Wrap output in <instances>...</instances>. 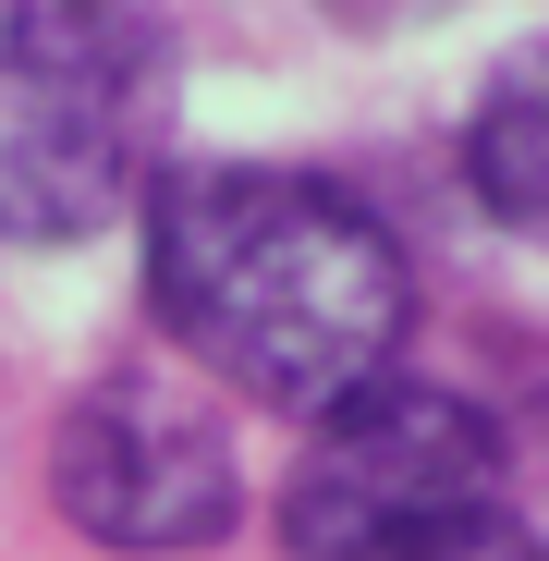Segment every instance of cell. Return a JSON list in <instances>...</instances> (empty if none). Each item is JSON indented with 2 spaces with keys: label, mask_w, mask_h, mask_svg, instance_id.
I'll return each instance as SVG.
<instances>
[{
  "label": "cell",
  "mask_w": 549,
  "mask_h": 561,
  "mask_svg": "<svg viewBox=\"0 0 549 561\" xmlns=\"http://www.w3.org/2000/svg\"><path fill=\"white\" fill-rule=\"evenodd\" d=\"M147 306L208 379L318 415L379 379L415 330V268L391 220L294 159H171L147 171Z\"/></svg>",
  "instance_id": "cell-1"
},
{
  "label": "cell",
  "mask_w": 549,
  "mask_h": 561,
  "mask_svg": "<svg viewBox=\"0 0 549 561\" xmlns=\"http://www.w3.org/2000/svg\"><path fill=\"white\" fill-rule=\"evenodd\" d=\"M159 171V13L0 0V244H85Z\"/></svg>",
  "instance_id": "cell-2"
},
{
  "label": "cell",
  "mask_w": 549,
  "mask_h": 561,
  "mask_svg": "<svg viewBox=\"0 0 549 561\" xmlns=\"http://www.w3.org/2000/svg\"><path fill=\"white\" fill-rule=\"evenodd\" d=\"M294 561H427V549H477L501 525V415H477L439 379H354L318 403V439L282 489Z\"/></svg>",
  "instance_id": "cell-3"
},
{
  "label": "cell",
  "mask_w": 549,
  "mask_h": 561,
  "mask_svg": "<svg viewBox=\"0 0 549 561\" xmlns=\"http://www.w3.org/2000/svg\"><path fill=\"white\" fill-rule=\"evenodd\" d=\"M49 501L73 537H99L123 561H183V549H220L244 525V463H232V427L196 379L111 366V379H85L61 403Z\"/></svg>",
  "instance_id": "cell-4"
},
{
  "label": "cell",
  "mask_w": 549,
  "mask_h": 561,
  "mask_svg": "<svg viewBox=\"0 0 549 561\" xmlns=\"http://www.w3.org/2000/svg\"><path fill=\"white\" fill-rule=\"evenodd\" d=\"M465 196H477L501 232L549 244V37L513 49V61L477 85V111H465Z\"/></svg>",
  "instance_id": "cell-5"
},
{
  "label": "cell",
  "mask_w": 549,
  "mask_h": 561,
  "mask_svg": "<svg viewBox=\"0 0 549 561\" xmlns=\"http://www.w3.org/2000/svg\"><path fill=\"white\" fill-rule=\"evenodd\" d=\"M501 525H513L525 561H549V379H537V403L501 427Z\"/></svg>",
  "instance_id": "cell-6"
},
{
  "label": "cell",
  "mask_w": 549,
  "mask_h": 561,
  "mask_svg": "<svg viewBox=\"0 0 549 561\" xmlns=\"http://www.w3.org/2000/svg\"><path fill=\"white\" fill-rule=\"evenodd\" d=\"M330 13H354V25H415V13H451V0H330Z\"/></svg>",
  "instance_id": "cell-7"
},
{
  "label": "cell",
  "mask_w": 549,
  "mask_h": 561,
  "mask_svg": "<svg viewBox=\"0 0 549 561\" xmlns=\"http://www.w3.org/2000/svg\"><path fill=\"white\" fill-rule=\"evenodd\" d=\"M111 13H147V0H111Z\"/></svg>",
  "instance_id": "cell-8"
}]
</instances>
